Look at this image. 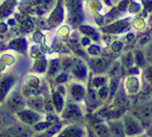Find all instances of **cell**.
Instances as JSON below:
<instances>
[{"label": "cell", "instance_id": "6da1fadb", "mask_svg": "<svg viewBox=\"0 0 152 137\" xmlns=\"http://www.w3.org/2000/svg\"><path fill=\"white\" fill-rule=\"evenodd\" d=\"M20 80V75L15 70L7 72V74H1V77H0V105H2L11 93L19 86Z\"/></svg>", "mask_w": 152, "mask_h": 137}, {"label": "cell", "instance_id": "7a4b0ae2", "mask_svg": "<svg viewBox=\"0 0 152 137\" xmlns=\"http://www.w3.org/2000/svg\"><path fill=\"white\" fill-rule=\"evenodd\" d=\"M121 122L125 137H139L145 135V127L138 117L125 112L121 117Z\"/></svg>", "mask_w": 152, "mask_h": 137}, {"label": "cell", "instance_id": "3957f363", "mask_svg": "<svg viewBox=\"0 0 152 137\" xmlns=\"http://www.w3.org/2000/svg\"><path fill=\"white\" fill-rule=\"evenodd\" d=\"M88 91L87 83L76 81V80H70L66 84V96L67 99L75 103H78L81 105L82 103H85Z\"/></svg>", "mask_w": 152, "mask_h": 137}, {"label": "cell", "instance_id": "277c9868", "mask_svg": "<svg viewBox=\"0 0 152 137\" xmlns=\"http://www.w3.org/2000/svg\"><path fill=\"white\" fill-rule=\"evenodd\" d=\"M83 115L84 112L82 106L78 103H75L67 99L65 107H64L63 111L59 116L64 122L69 124V123H78L80 119L83 117Z\"/></svg>", "mask_w": 152, "mask_h": 137}, {"label": "cell", "instance_id": "5b68a950", "mask_svg": "<svg viewBox=\"0 0 152 137\" xmlns=\"http://www.w3.org/2000/svg\"><path fill=\"white\" fill-rule=\"evenodd\" d=\"M15 115L17 116V119L19 124H24V126H27L29 127H33L39 122H42V120H45L43 112L33 110L27 106L23 108L22 110L17 112Z\"/></svg>", "mask_w": 152, "mask_h": 137}, {"label": "cell", "instance_id": "8992f818", "mask_svg": "<svg viewBox=\"0 0 152 137\" xmlns=\"http://www.w3.org/2000/svg\"><path fill=\"white\" fill-rule=\"evenodd\" d=\"M8 110H10L12 113L15 114L17 112L22 110L25 108L26 105V99L22 95V93L19 90V86L11 93L9 96L6 99V100L2 104Z\"/></svg>", "mask_w": 152, "mask_h": 137}, {"label": "cell", "instance_id": "52a82bcc", "mask_svg": "<svg viewBox=\"0 0 152 137\" xmlns=\"http://www.w3.org/2000/svg\"><path fill=\"white\" fill-rule=\"evenodd\" d=\"M142 74H128L123 79L122 89L125 96H137L142 90Z\"/></svg>", "mask_w": 152, "mask_h": 137}, {"label": "cell", "instance_id": "ba28073f", "mask_svg": "<svg viewBox=\"0 0 152 137\" xmlns=\"http://www.w3.org/2000/svg\"><path fill=\"white\" fill-rule=\"evenodd\" d=\"M69 71V75L71 80H76V81H80L84 83L88 82L91 71L89 70L87 62L83 61V60L73 61L72 65H71Z\"/></svg>", "mask_w": 152, "mask_h": 137}, {"label": "cell", "instance_id": "9c48e42d", "mask_svg": "<svg viewBox=\"0 0 152 137\" xmlns=\"http://www.w3.org/2000/svg\"><path fill=\"white\" fill-rule=\"evenodd\" d=\"M53 137H88V130L79 123L66 124Z\"/></svg>", "mask_w": 152, "mask_h": 137}, {"label": "cell", "instance_id": "30bf717a", "mask_svg": "<svg viewBox=\"0 0 152 137\" xmlns=\"http://www.w3.org/2000/svg\"><path fill=\"white\" fill-rule=\"evenodd\" d=\"M18 55L19 54L15 51L3 52L0 54V74L15 70V67L18 65Z\"/></svg>", "mask_w": 152, "mask_h": 137}, {"label": "cell", "instance_id": "8fae6325", "mask_svg": "<svg viewBox=\"0 0 152 137\" xmlns=\"http://www.w3.org/2000/svg\"><path fill=\"white\" fill-rule=\"evenodd\" d=\"M132 19H118L114 23H110L108 25L104 26L102 28V31L108 34H118V33H123L122 31L128 30V28L131 26Z\"/></svg>", "mask_w": 152, "mask_h": 137}, {"label": "cell", "instance_id": "7c38bea8", "mask_svg": "<svg viewBox=\"0 0 152 137\" xmlns=\"http://www.w3.org/2000/svg\"><path fill=\"white\" fill-rule=\"evenodd\" d=\"M107 123H108V127H109L111 137H125L121 118L107 121Z\"/></svg>", "mask_w": 152, "mask_h": 137}, {"label": "cell", "instance_id": "4fadbf2b", "mask_svg": "<svg viewBox=\"0 0 152 137\" xmlns=\"http://www.w3.org/2000/svg\"><path fill=\"white\" fill-rule=\"evenodd\" d=\"M122 47H123V43L121 41H118V40L114 41L113 43H112V45L110 46V48L115 52H118L119 50H121Z\"/></svg>", "mask_w": 152, "mask_h": 137}, {"label": "cell", "instance_id": "5bb4252c", "mask_svg": "<svg viewBox=\"0 0 152 137\" xmlns=\"http://www.w3.org/2000/svg\"><path fill=\"white\" fill-rule=\"evenodd\" d=\"M139 137H145V135H142V136H139Z\"/></svg>", "mask_w": 152, "mask_h": 137}]
</instances>
